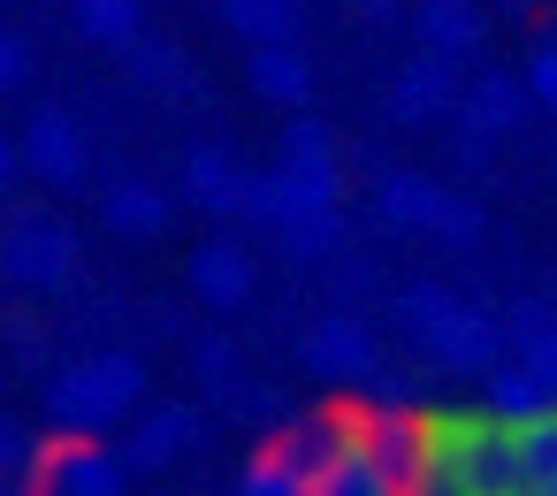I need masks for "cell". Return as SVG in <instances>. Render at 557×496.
Masks as SVG:
<instances>
[{
  "instance_id": "obj_26",
  "label": "cell",
  "mask_w": 557,
  "mask_h": 496,
  "mask_svg": "<svg viewBox=\"0 0 557 496\" xmlns=\"http://www.w3.org/2000/svg\"><path fill=\"white\" fill-rule=\"evenodd\" d=\"M428 237H435V245H450V252H473V245H481V207L443 191V214H435V230H428Z\"/></svg>"
},
{
  "instance_id": "obj_3",
  "label": "cell",
  "mask_w": 557,
  "mask_h": 496,
  "mask_svg": "<svg viewBox=\"0 0 557 496\" xmlns=\"http://www.w3.org/2000/svg\"><path fill=\"white\" fill-rule=\"evenodd\" d=\"M420 351L443 367V374H466V382H488L504 359H511V336H504V321L496 313H481L473 298H458L428 336H420Z\"/></svg>"
},
{
  "instance_id": "obj_31",
  "label": "cell",
  "mask_w": 557,
  "mask_h": 496,
  "mask_svg": "<svg viewBox=\"0 0 557 496\" xmlns=\"http://www.w3.org/2000/svg\"><path fill=\"white\" fill-rule=\"evenodd\" d=\"M344 9H351L359 24H389V16H405V0H344Z\"/></svg>"
},
{
  "instance_id": "obj_2",
  "label": "cell",
  "mask_w": 557,
  "mask_h": 496,
  "mask_svg": "<svg viewBox=\"0 0 557 496\" xmlns=\"http://www.w3.org/2000/svg\"><path fill=\"white\" fill-rule=\"evenodd\" d=\"M138 405H146V359L138 351H77L47 382L54 435H108V427L138 420Z\"/></svg>"
},
{
  "instance_id": "obj_5",
  "label": "cell",
  "mask_w": 557,
  "mask_h": 496,
  "mask_svg": "<svg viewBox=\"0 0 557 496\" xmlns=\"http://www.w3.org/2000/svg\"><path fill=\"white\" fill-rule=\"evenodd\" d=\"M298 359H306V374L329 382V389H374V382H382V344H374V328L351 321V313L313 321L306 344H298Z\"/></svg>"
},
{
  "instance_id": "obj_20",
  "label": "cell",
  "mask_w": 557,
  "mask_h": 496,
  "mask_svg": "<svg viewBox=\"0 0 557 496\" xmlns=\"http://www.w3.org/2000/svg\"><path fill=\"white\" fill-rule=\"evenodd\" d=\"M222 24H230L245 47H283V39H298V24H306V0H222Z\"/></svg>"
},
{
  "instance_id": "obj_17",
  "label": "cell",
  "mask_w": 557,
  "mask_h": 496,
  "mask_svg": "<svg viewBox=\"0 0 557 496\" xmlns=\"http://www.w3.org/2000/svg\"><path fill=\"white\" fill-rule=\"evenodd\" d=\"M252 92L268 100V108H306V92H313V62L298 54V39H283V47H252Z\"/></svg>"
},
{
  "instance_id": "obj_14",
  "label": "cell",
  "mask_w": 557,
  "mask_h": 496,
  "mask_svg": "<svg viewBox=\"0 0 557 496\" xmlns=\"http://www.w3.org/2000/svg\"><path fill=\"white\" fill-rule=\"evenodd\" d=\"M237 496H321V488H313V458H306V443H298V435L260 443V450L237 466Z\"/></svg>"
},
{
  "instance_id": "obj_6",
  "label": "cell",
  "mask_w": 557,
  "mask_h": 496,
  "mask_svg": "<svg viewBox=\"0 0 557 496\" xmlns=\"http://www.w3.org/2000/svg\"><path fill=\"white\" fill-rule=\"evenodd\" d=\"M39 473L47 496H131V458L108 450V435H54Z\"/></svg>"
},
{
  "instance_id": "obj_24",
  "label": "cell",
  "mask_w": 557,
  "mask_h": 496,
  "mask_svg": "<svg viewBox=\"0 0 557 496\" xmlns=\"http://www.w3.org/2000/svg\"><path fill=\"white\" fill-rule=\"evenodd\" d=\"M450 306H458V290H443V283H405V290H397V321H405V336H412V344H420Z\"/></svg>"
},
{
  "instance_id": "obj_34",
  "label": "cell",
  "mask_w": 557,
  "mask_h": 496,
  "mask_svg": "<svg viewBox=\"0 0 557 496\" xmlns=\"http://www.w3.org/2000/svg\"><path fill=\"white\" fill-rule=\"evenodd\" d=\"M504 9H534V0H504Z\"/></svg>"
},
{
  "instance_id": "obj_12",
  "label": "cell",
  "mask_w": 557,
  "mask_h": 496,
  "mask_svg": "<svg viewBox=\"0 0 557 496\" xmlns=\"http://www.w3.org/2000/svg\"><path fill=\"white\" fill-rule=\"evenodd\" d=\"M412 39H420V54L466 62V54L488 47V16H481V0H420V9H412Z\"/></svg>"
},
{
  "instance_id": "obj_19",
  "label": "cell",
  "mask_w": 557,
  "mask_h": 496,
  "mask_svg": "<svg viewBox=\"0 0 557 496\" xmlns=\"http://www.w3.org/2000/svg\"><path fill=\"white\" fill-rule=\"evenodd\" d=\"M504 420H511V450H519L527 488H557V397L534 412H504Z\"/></svg>"
},
{
  "instance_id": "obj_4",
  "label": "cell",
  "mask_w": 557,
  "mask_h": 496,
  "mask_svg": "<svg viewBox=\"0 0 557 496\" xmlns=\"http://www.w3.org/2000/svg\"><path fill=\"white\" fill-rule=\"evenodd\" d=\"M0 275L54 298V290L77 275V237H70V222H54V214H16L9 237H0Z\"/></svg>"
},
{
  "instance_id": "obj_21",
  "label": "cell",
  "mask_w": 557,
  "mask_h": 496,
  "mask_svg": "<svg viewBox=\"0 0 557 496\" xmlns=\"http://www.w3.org/2000/svg\"><path fill=\"white\" fill-rule=\"evenodd\" d=\"M70 16H77L85 47H108V54H131V47L146 39L138 0H70Z\"/></svg>"
},
{
  "instance_id": "obj_13",
  "label": "cell",
  "mask_w": 557,
  "mask_h": 496,
  "mask_svg": "<svg viewBox=\"0 0 557 496\" xmlns=\"http://www.w3.org/2000/svg\"><path fill=\"white\" fill-rule=\"evenodd\" d=\"M184 199L207 207V214H245L252 169H245L230 146H191V153H184Z\"/></svg>"
},
{
  "instance_id": "obj_7",
  "label": "cell",
  "mask_w": 557,
  "mask_h": 496,
  "mask_svg": "<svg viewBox=\"0 0 557 496\" xmlns=\"http://www.w3.org/2000/svg\"><path fill=\"white\" fill-rule=\"evenodd\" d=\"M458 100H466V85H458V62H443V54H412L389 77V123L397 131H435L458 115Z\"/></svg>"
},
{
  "instance_id": "obj_29",
  "label": "cell",
  "mask_w": 557,
  "mask_h": 496,
  "mask_svg": "<svg viewBox=\"0 0 557 496\" xmlns=\"http://www.w3.org/2000/svg\"><path fill=\"white\" fill-rule=\"evenodd\" d=\"M519 359L534 367V382H542V397H557V328H542V336H527V344H519Z\"/></svg>"
},
{
  "instance_id": "obj_23",
  "label": "cell",
  "mask_w": 557,
  "mask_h": 496,
  "mask_svg": "<svg viewBox=\"0 0 557 496\" xmlns=\"http://www.w3.org/2000/svg\"><path fill=\"white\" fill-rule=\"evenodd\" d=\"M131 77H138L146 92H191L184 47H161V39H138V47H131Z\"/></svg>"
},
{
  "instance_id": "obj_27",
  "label": "cell",
  "mask_w": 557,
  "mask_h": 496,
  "mask_svg": "<svg viewBox=\"0 0 557 496\" xmlns=\"http://www.w3.org/2000/svg\"><path fill=\"white\" fill-rule=\"evenodd\" d=\"M39 458H47V450H39V443H32V435H24L9 412H0V473H9V481H24Z\"/></svg>"
},
{
  "instance_id": "obj_32",
  "label": "cell",
  "mask_w": 557,
  "mask_h": 496,
  "mask_svg": "<svg viewBox=\"0 0 557 496\" xmlns=\"http://www.w3.org/2000/svg\"><path fill=\"white\" fill-rule=\"evenodd\" d=\"M16 169H24V146H16L9 131H0V191H9V184H16Z\"/></svg>"
},
{
  "instance_id": "obj_16",
  "label": "cell",
  "mask_w": 557,
  "mask_h": 496,
  "mask_svg": "<svg viewBox=\"0 0 557 496\" xmlns=\"http://www.w3.org/2000/svg\"><path fill=\"white\" fill-rule=\"evenodd\" d=\"M100 222H108V237L153 245V237L169 230V191H161V184H146V176H123V184H108V191H100Z\"/></svg>"
},
{
  "instance_id": "obj_11",
  "label": "cell",
  "mask_w": 557,
  "mask_h": 496,
  "mask_svg": "<svg viewBox=\"0 0 557 496\" xmlns=\"http://www.w3.org/2000/svg\"><path fill=\"white\" fill-rule=\"evenodd\" d=\"M275 169H283L290 184H306L313 199H344V184H336V176H344V169H336V138H329L306 108L283 123V138H275Z\"/></svg>"
},
{
  "instance_id": "obj_15",
  "label": "cell",
  "mask_w": 557,
  "mask_h": 496,
  "mask_svg": "<svg viewBox=\"0 0 557 496\" xmlns=\"http://www.w3.org/2000/svg\"><path fill=\"white\" fill-rule=\"evenodd\" d=\"M527 108H534L527 77H504V70H488V77H473V85H466V100H458V123H466V131H481V138H511V131L527 123Z\"/></svg>"
},
{
  "instance_id": "obj_10",
  "label": "cell",
  "mask_w": 557,
  "mask_h": 496,
  "mask_svg": "<svg viewBox=\"0 0 557 496\" xmlns=\"http://www.w3.org/2000/svg\"><path fill=\"white\" fill-rule=\"evenodd\" d=\"M191 450H199V412H191V405H153V412H138L131 435H123L131 473H169V466H184Z\"/></svg>"
},
{
  "instance_id": "obj_28",
  "label": "cell",
  "mask_w": 557,
  "mask_h": 496,
  "mask_svg": "<svg viewBox=\"0 0 557 496\" xmlns=\"http://www.w3.org/2000/svg\"><path fill=\"white\" fill-rule=\"evenodd\" d=\"M519 77H527L534 108H549V115H557V39H542V47L527 54V70H519Z\"/></svg>"
},
{
  "instance_id": "obj_9",
  "label": "cell",
  "mask_w": 557,
  "mask_h": 496,
  "mask_svg": "<svg viewBox=\"0 0 557 496\" xmlns=\"http://www.w3.org/2000/svg\"><path fill=\"white\" fill-rule=\"evenodd\" d=\"M24 169L47 176L54 191H77V184L92 176V146H85V131H77L70 108H39V115H32V131H24Z\"/></svg>"
},
{
  "instance_id": "obj_25",
  "label": "cell",
  "mask_w": 557,
  "mask_h": 496,
  "mask_svg": "<svg viewBox=\"0 0 557 496\" xmlns=\"http://www.w3.org/2000/svg\"><path fill=\"white\" fill-rule=\"evenodd\" d=\"M488 405H496V412H534V405H549V397H542L534 367H527V359L511 351V359H504V367L488 374Z\"/></svg>"
},
{
  "instance_id": "obj_33",
  "label": "cell",
  "mask_w": 557,
  "mask_h": 496,
  "mask_svg": "<svg viewBox=\"0 0 557 496\" xmlns=\"http://www.w3.org/2000/svg\"><path fill=\"white\" fill-rule=\"evenodd\" d=\"M0 496H24V481H9V473H0Z\"/></svg>"
},
{
  "instance_id": "obj_18",
  "label": "cell",
  "mask_w": 557,
  "mask_h": 496,
  "mask_svg": "<svg viewBox=\"0 0 557 496\" xmlns=\"http://www.w3.org/2000/svg\"><path fill=\"white\" fill-rule=\"evenodd\" d=\"M374 214L389 222V230H405V237H428L435 230V214H443V184H428V176H382V191H374Z\"/></svg>"
},
{
  "instance_id": "obj_22",
  "label": "cell",
  "mask_w": 557,
  "mask_h": 496,
  "mask_svg": "<svg viewBox=\"0 0 557 496\" xmlns=\"http://www.w3.org/2000/svg\"><path fill=\"white\" fill-rule=\"evenodd\" d=\"M191 374H199V389H207L214 405H237V397H245V359H237L230 336H199V344H191Z\"/></svg>"
},
{
  "instance_id": "obj_1",
  "label": "cell",
  "mask_w": 557,
  "mask_h": 496,
  "mask_svg": "<svg viewBox=\"0 0 557 496\" xmlns=\"http://www.w3.org/2000/svg\"><path fill=\"white\" fill-rule=\"evenodd\" d=\"M405 481L412 496H534L496 405H420L405 412Z\"/></svg>"
},
{
  "instance_id": "obj_30",
  "label": "cell",
  "mask_w": 557,
  "mask_h": 496,
  "mask_svg": "<svg viewBox=\"0 0 557 496\" xmlns=\"http://www.w3.org/2000/svg\"><path fill=\"white\" fill-rule=\"evenodd\" d=\"M32 85V47L16 32H0V92H24Z\"/></svg>"
},
{
  "instance_id": "obj_8",
  "label": "cell",
  "mask_w": 557,
  "mask_h": 496,
  "mask_svg": "<svg viewBox=\"0 0 557 496\" xmlns=\"http://www.w3.org/2000/svg\"><path fill=\"white\" fill-rule=\"evenodd\" d=\"M184 290H191L207 313H245L252 290H260V268H252V252H245L237 237H207V245L191 252V268H184Z\"/></svg>"
}]
</instances>
